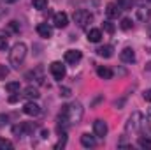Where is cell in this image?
Here are the masks:
<instances>
[{"label":"cell","instance_id":"5","mask_svg":"<svg viewBox=\"0 0 151 150\" xmlns=\"http://www.w3.org/2000/svg\"><path fill=\"white\" fill-rule=\"evenodd\" d=\"M34 131H35V124H32V122H21V124L12 127V134L14 136H28Z\"/></svg>","mask_w":151,"mask_h":150},{"label":"cell","instance_id":"23","mask_svg":"<svg viewBox=\"0 0 151 150\" xmlns=\"http://www.w3.org/2000/svg\"><path fill=\"white\" fill-rule=\"evenodd\" d=\"M102 28H104V30H106L107 34H114V30H116V27H114V25L111 23V21H109V20L102 23Z\"/></svg>","mask_w":151,"mask_h":150},{"label":"cell","instance_id":"26","mask_svg":"<svg viewBox=\"0 0 151 150\" xmlns=\"http://www.w3.org/2000/svg\"><path fill=\"white\" fill-rule=\"evenodd\" d=\"M132 27H134L132 20H128V18H123V20H121V28H123V30H130Z\"/></svg>","mask_w":151,"mask_h":150},{"label":"cell","instance_id":"20","mask_svg":"<svg viewBox=\"0 0 151 150\" xmlns=\"http://www.w3.org/2000/svg\"><path fill=\"white\" fill-rule=\"evenodd\" d=\"M7 46H9V37L4 30H0V51H5Z\"/></svg>","mask_w":151,"mask_h":150},{"label":"cell","instance_id":"37","mask_svg":"<svg viewBox=\"0 0 151 150\" xmlns=\"http://www.w3.org/2000/svg\"><path fill=\"white\" fill-rule=\"evenodd\" d=\"M150 36H151V30H150Z\"/></svg>","mask_w":151,"mask_h":150},{"label":"cell","instance_id":"13","mask_svg":"<svg viewBox=\"0 0 151 150\" xmlns=\"http://www.w3.org/2000/svg\"><path fill=\"white\" fill-rule=\"evenodd\" d=\"M119 12H121V7H119L118 4H107V7H106V14H107V18H109V20L118 18V16H119Z\"/></svg>","mask_w":151,"mask_h":150},{"label":"cell","instance_id":"22","mask_svg":"<svg viewBox=\"0 0 151 150\" xmlns=\"http://www.w3.org/2000/svg\"><path fill=\"white\" fill-rule=\"evenodd\" d=\"M148 18H150V11L148 9H137V20L146 21Z\"/></svg>","mask_w":151,"mask_h":150},{"label":"cell","instance_id":"6","mask_svg":"<svg viewBox=\"0 0 151 150\" xmlns=\"http://www.w3.org/2000/svg\"><path fill=\"white\" fill-rule=\"evenodd\" d=\"M49 71H51V74L55 79H58V81H62L65 74H67V71H65V66L62 64V62H53L51 66H49Z\"/></svg>","mask_w":151,"mask_h":150},{"label":"cell","instance_id":"18","mask_svg":"<svg viewBox=\"0 0 151 150\" xmlns=\"http://www.w3.org/2000/svg\"><path fill=\"white\" fill-rule=\"evenodd\" d=\"M97 74L102 79H111L113 78V71L109 67H106V66H100V67H97Z\"/></svg>","mask_w":151,"mask_h":150},{"label":"cell","instance_id":"28","mask_svg":"<svg viewBox=\"0 0 151 150\" xmlns=\"http://www.w3.org/2000/svg\"><path fill=\"white\" fill-rule=\"evenodd\" d=\"M9 74V67L7 66H0V79H5Z\"/></svg>","mask_w":151,"mask_h":150},{"label":"cell","instance_id":"16","mask_svg":"<svg viewBox=\"0 0 151 150\" xmlns=\"http://www.w3.org/2000/svg\"><path fill=\"white\" fill-rule=\"evenodd\" d=\"M81 143H83V147H86V149H93V147L97 145V140H95V136L83 134V136H81Z\"/></svg>","mask_w":151,"mask_h":150},{"label":"cell","instance_id":"24","mask_svg":"<svg viewBox=\"0 0 151 150\" xmlns=\"http://www.w3.org/2000/svg\"><path fill=\"white\" fill-rule=\"evenodd\" d=\"M139 147H141V149H151V140L141 136V138H139Z\"/></svg>","mask_w":151,"mask_h":150},{"label":"cell","instance_id":"38","mask_svg":"<svg viewBox=\"0 0 151 150\" xmlns=\"http://www.w3.org/2000/svg\"><path fill=\"white\" fill-rule=\"evenodd\" d=\"M148 2H151V0H148Z\"/></svg>","mask_w":151,"mask_h":150},{"label":"cell","instance_id":"21","mask_svg":"<svg viewBox=\"0 0 151 150\" xmlns=\"http://www.w3.org/2000/svg\"><path fill=\"white\" fill-rule=\"evenodd\" d=\"M19 81H11V83H7L5 85V90L9 92V94H16V92H19Z\"/></svg>","mask_w":151,"mask_h":150},{"label":"cell","instance_id":"34","mask_svg":"<svg viewBox=\"0 0 151 150\" xmlns=\"http://www.w3.org/2000/svg\"><path fill=\"white\" fill-rule=\"evenodd\" d=\"M144 99L151 103V90H146V92H144Z\"/></svg>","mask_w":151,"mask_h":150},{"label":"cell","instance_id":"2","mask_svg":"<svg viewBox=\"0 0 151 150\" xmlns=\"http://www.w3.org/2000/svg\"><path fill=\"white\" fill-rule=\"evenodd\" d=\"M25 58H27V44L16 42V44L11 48V51H9V64H11L14 69H19V67L23 66Z\"/></svg>","mask_w":151,"mask_h":150},{"label":"cell","instance_id":"33","mask_svg":"<svg viewBox=\"0 0 151 150\" xmlns=\"http://www.w3.org/2000/svg\"><path fill=\"white\" fill-rule=\"evenodd\" d=\"M7 115H0V125H4V124H7Z\"/></svg>","mask_w":151,"mask_h":150},{"label":"cell","instance_id":"19","mask_svg":"<svg viewBox=\"0 0 151 150\" xmlns=\"http://www.w3.org/2000/svg\"><path fill=\"white\" fill-rule=\"evenodd\" d=\"M102 39V32L99 28H90L88 30V41L90 42H99Z\"/></svg>","mask_w":151,"mask_h":150},{"label":"cell","instance_id":"27","mask_svg":"<svg viewBox=\"0 0 151 150\" xmlns=\"http://www.w3.org/2000/svg\"><path fill=\"white\" fill-rule=\"evenodd\" d=\"M5 149H12V143L7 141V140H2V138H0V150H5Z\"/></svg>","mask_w":151,"mask_h":150},{"label":"cell","instance_id":"4","mask_svg":"<svg viewBox=\"0 0 151 150\" xmlns=\"http://www.w3.org/2000/svg\"><path fill=\"white\" fill-rule=\"evenodd\" d=\"M74 21L77 23V27L81 28H86L91 21H93V14L90 11H84V9H79L74 12Z\"/></svg>","mask_w":151,"mask_h":150},{"label":"cell","instance_id":"9","mask_svg":"<svg viewBox=\"0 0 151 150\" xmlns=\"http://www.w3.org/2000/svg\"><path fill=\"white\" fill-rule=\"evenodd\" d=\"M81 58H83V53L77 51V50H69V51H65V62L70 64V66H76Z\"/></svg>","mask_w":151,"mask_h":150},{"label":"cell","instance_id":"3","mask_svg":"<svg viewBox=\"0 0 151 150\" xmlns=\"http://www.w3.org/2000/svg\"><path fill=\"white\" fill-rule=\"evenodd\" d=\"M127 131L128 133H141V129L144 127V115L139 111L132 113L130 117H128V120H127Z\"/></svg>","mask_w":151,"mask_h":150},{"label":"cell","instance_id":"11","mask_svg":"<svg viewBox=\"0 0 151 150\" xmlns=\"http://www.w3.org/2000/svg\"><path fill=\"white\" fill-rule=\"evenodd\" d=\"M119 58H121V62H125V64H134V62H135V53H134L132 48H125V50H121Z\"/></svg>","mask_w":151,"mask_h":150},{"label":"cell","instance_id":"35","mask_svg":"<svg viewBox=\"0 0 151 150\" xmlns=\"http://www.w3.org/2000/svg\"><path fill=\"white\" fill-rule=\"evenodd\" d=\"M4 4H14V2H18V0H2Z\"/></svg>","mask_w":151,"mask_h":150},{"label":"cell","instance_id":"17","mask_svg":"<svg viewBox=\"0 0 151 150\" xmlns=\"http://www.w3.org/2000/svg\"><path fill=\"white\" fill-rule=\"evenodd\" d=\"M23 95L27 97V99H30V101H34V99H39V90L35 87H27L25 90H23Z\"/></svg>","mask_w":151,"mask_h":150},{"label":"cell","instance_id":"12","mask_svg":"<svg viewBox=\"0 0 151 150\" xmlns=\"http://www.w3.org/2000/svg\"><path fill=\"white\" fill-rule=\"evenodd\" d=\"M37 34L44 39H49L53 37V28L47 23H40V25H37Z\"/></svg>","mask_w":151,"mask_h":150},{"label":"cell","instance_id":"25","mask_svg":"<svg viewBox=\"0 0 151 150\" xmlns=\"http://www.w3.org/2000/svg\"><path fill=\"white\" fill-rule=\"evenodd\" d=\"M32 4H34V7L35 9H46V5H47V0H32Z\"/></svg>","mask_w":151,"mask_h":150},{"label":"cell","instance_id":"1","mask_svg":"<svg viewBox=\"0 0 151 150\" xmlns=\"http://www.w3.org/2000/svg\"><path fill=\"white\" fill-rule=\"evenodd\" d=\"M83 118V106L81 103H70V104H65L62 106L60 115H58V122L67 125V124H77L81 122Z\"/></svg>","mask_w":151,"mask_h":150},{"label":"cell","instance_id":"15","mask_svg":"<svg viewBox=\"0 0 151 150\" xmlns=\"http://www.w3.org/2000/svg\"><path fill=\"white\" fill-rule=\"evenodd\" d=\"M27 78H28V79H35L37 83H44V74H42V67H35L34 71L27 73Z\"/></svg>","mask_w":151,"mask_h":150},{"label":"cell","instance_id":"30","mask_svg":"<svg viewBox=\"0 0 151 150\" xmlns=\"http://www.w3.org/2000/svg\"><path fill=\"white\" fill-rule=\"evenodd\" d=\"M21 95H23V94H19V92H16L14 95H11V97H9V103H18Z\"/></svg>","mask_w":151,"mask_h":150},{"label":"cell","instance_id":"14","mask_svg":"<svg viewBox=\"0 0 151 150\" xmlns=\"http://www.w3.org/2000/svg\"><path fill=\"white\" fill-rule=\"evenodd\" d=\"M113 46L111 44H104V46H99L97 48V55L99 57H104V58H111L113 57Z\"/></svg>","mask_w":151,"mask_h":150},{"label":"cell","instance_id":"7","mask_svg":"<svg viewBox=\"0 0 151 150\" xmlns=\"http://www.w3.org/2000/svg\"><path fill=\"white\" fill-rule=\"evenodd\" d=\"M93 133L97 138H106L107 136V124L104 120H95L93 122Z\"/></svg>","mask_w":151,"mask_h":150},{"label":"cell","instance_id":"8","mask_svg":"<svg viewBox=\"0 0 151 150\" xmlns=\"http://www.w3.org/2000/svg\"><path fill=\"white\" fill-rule=\"evenodd\" d=\"M53 25H55L56 28H65V27L69 25V16H67L65 12H56V14L53 16Z\"/></svg>","mask_w":151,"mask_h":150},{"label":"cell","instance_id":"29","mask_svg":"<svg viewBox=\"0 0 151 150\" xmlns=\"http://www.w3.org/2000/svg\"><path fill=\"white\" fill-rule=\"evenodd\" d=\"M116 4H118L121 9H128V7H130V0H116Z\"/></svg>","mask_w":151,"mask_h":150},{"label":"cell","instance_id":"31","mask_svg":"<svg viewBox=\"0 0 151 150\" xmlns=\"http://www.w3.org/2000/svg\"><path fill=\"white\" fill-rule=\"evenodd\" d=\"M60 95H63V97H69V95H70V88H67V87H62V90H60Z\"/></svg>","mask_w":151,"mask_h":150},{"label":"cell","instance_id":"10","mask_svg":"<svg viewBox=\"0 0 151 150\" xmlns=\"http://www.w3.org/2000/svg\"><path fill=\"white\" fill-rule=\"evenodd\" d=\"M23 113H25V115H28V117H37L39 113H40V108H39L37 103L28 101V103L23 106Z\"/></svg>","mask_w":151,"mask_h":150},{"label":"cell","instance_id":"36","mask_svg":"<svg viewBox=\"0 0 151 150\" xmlns=\"http://www.w3.org/2000/svg\"><path fill=\"white\" fill-rule=\"evenodd\" d=\"M148 115H150V117H151V108H150V110H148Z\"/></svg>","mask_w":151,"mask_h":150},{"label":"cell","instance_id":"32","mask_svg":"<svg viewBox=\"0 0 151 150\" xmlns=\"http://www.w3.org/2000/svg\"><path fill=\"white\" fill-rule=\"evenodd\" d=\"M11 30H14V32L19 30V28H18V21H11Z\"/></svg>","mask_w":151,"mask_h":150}]
</instances>
